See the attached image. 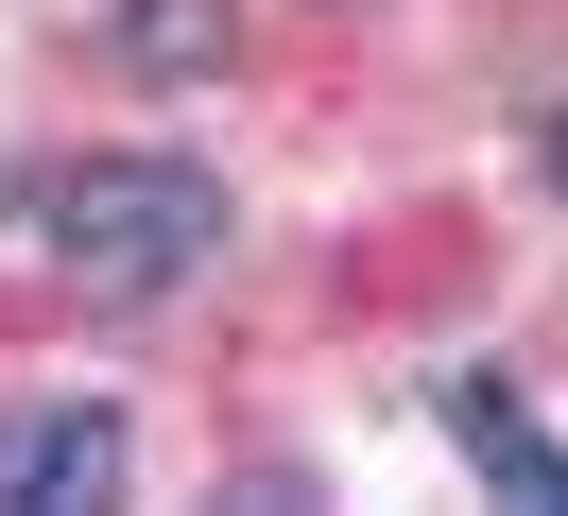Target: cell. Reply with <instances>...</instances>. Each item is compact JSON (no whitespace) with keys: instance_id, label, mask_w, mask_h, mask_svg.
<instances>
[{"instance_id":"7a4b0ae2","label":"cell","mask_w":568,"mask_h":516,"mask_svg":"<svg viewBox=\"0 0 568 516\" xmlns=\"http://www.w3.org/2000/svg\"><path fill=\"white\" fill-rule=\"evenodd\" d=\"M121 499V413L52 396V413H0V516H87Z\"/></svg>"},{"instance_id":"5b68a950","label":"cell","mask_w":568,"mask_h":516,"mask_svg":"<svg viewBox=\"0 0 568 516\" xmlns=\"http://www.w3.org/2000/svg\"><path fill=\"white\" fill-rule=\"evenodd\" d=\"M551 172H568V138H551Z\"/></svg>"},{"instance_id":"3957f363","label":"cell","mask_w":568,"mask_h":516,"mask_svg":"<svg viewBox=\"0 0 568 516\" xmlns=\"http://www.w3.org/2000/svg\"><path fill=\"white\" fill-rule=\"evenodd\" d=\"M448 431H465V465H483V482H517V499H551V516H568V447L534 431V396H517V378H465V396H448Z\"/></svg>"},{"instance_id":"6da1fadb","label":"cell","mask_w":568,"mask_h":516,"mask_svg":"<svg viewBox=\"0 0 568 516\" xmlns=\"http://www.w3.org/2000/svg\"><path fill=\"white\" fill-rule=\"evenodd\" d=\"M52 259L87 275V293H173V275L224 259V190L190 155H104L52 190Z\"/></svg>"},{"instance_id":"277c9868","label":"cell","mask_w":568,"mask_h":516,"mask_svg":"<svg viewBox=\"0 0 568 516\" xmlns=\"http://www.w3.org/2000/svg\"><path fill=\"white\" fill-rule=\"evenodd\" d=\"M139 69H224V0H139Z\"/></svg>"}]
</instances>
